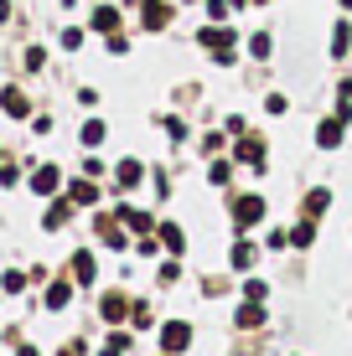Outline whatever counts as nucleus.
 Here are the masks:
<instances>
[{
    "label": "nucleus",
    "mask_w": 352,
    "mask_h": 356,
    "mask_svg": "<svg viewBox=\"0 0 352 356\" xmlns=\"http://www.w3.org/2000/svg\"><path fill=\"white\" fill-rule=\"evenodd\" d=\"M264 294H270V284H264V279H249V284H244V300H264Z\"/></svg>",
    "instance_id": "nucleus-28"
},
{
    "label": "nucleus",
    "mask_w": 352,
    "mask_h": 356,
    "mask_svg": "<svg viewBox=\"0 0 352 356\" xmlns=\"http://www.w3.org/2000/svg\"><path fill=\"white\" fill-rule=\"evenodd\" d=\"M259 325H264V310H259V300L238 305V330H259Z\"/></svg>",
    "instance_id": "nucleus-17"
},
{
    "label": "nucleus",
    "mask_w": 352,
    "mask_h": 356,
    "mask_svg": "<svg viewBox=\"0 0 352 356\" xmlns=\"http://www.w3.org/2000/svg\"><path fill=\"white\" fill-rule=\"evenodd\" d=\"M93 274H99L93 253H89V248H78V253H72V279H78V284H93Z\"/></svg>",
    "instance_id": "nucleus-10"
},
{
    "label": "nucleus",
    "mask_w": 352,
    "mask_h": 356,
    "mask_svg": "<svg viewBox=\"0 0 352 356\" xmlns=\"http://www.w3.org/2000/svg\"><path fill=\"white\" fill-rule=\"evenodd\" d=\"M83 145H89V150H93V145H104V124H99V119L83 124Z\"/></svg>",
    "instance_id": "nucleus-26"
},
{
    "label": "nucleus",
    "mask_w": 352,
    "mask_h": 356,
    "mask_svg": "<svg viewBox=\"0 0 352 356\" xmlns=\"http://www.w3.org/2000/svg\"><path fill=\"white\" fill-rule=\"evenodd\" d=\"M347 47H352V26H347V21H337V31H332V57H347Z\"/></svg>",
    "instance_id": "nucleus-23"
},
{
    "label": "nucleus",
    "mask_w": 352,
    "mask_h": 356,
    "mask_svg": "<svg viewBox=\"0 0 352 356\" xmlns=\"http://www.w3.org/2000/svg\"><path fill=\"white\" fill-rule=\"evenodd\" d=\"M99 356H130V336H119V330H109V341L99 346Z\"/></svg>",
    "instance_id": "nucleus-24"
},
{
    "label": "nucleus",
    "mask_w": 352,
    "mask_h": 356,
    "mask_svg": "<svg viewBox=\"0 0 352 356\" xmlns=\"http://www.w3.org/2000/svg\"><path fill=\"white\" fill-rule=\"evenodd\" d=\"M228 176H234V165H228V161H213V170H208L213 186H228Z\"/></svg>",
    "instance_id": "nucleus-27"
},
{
    "label": "nucleus",
    "mask_w": 352,
    "mask_h": 356,
    "mask_svg": "<svg viewBox=\"0 0 352 356\" xmlns=\"http://www.w3.org/2000/svg\"><path fill=\"white\" fill-rule=\"evenodd\" d=\"M0 21H10V0H0Z\"/></svg>",
    "instance_id": "nucleus-37"
},
{
    "label": "nucleus",
    "mask_w": 352,
    "mask_h": 356,
    "mask_svg": "<svg viewBox=\"0 0 352 356\" xmlns=\"http://www.w3.org/2000/svg\"><path fill=\"white\" fill-rule=\"evenodd\" d=\"M197 42L217 57V52H234V42H238V36L228 31V26H202V31H197Z\"/></svg>",
    "instance_id": "nucleus-4"
},
{
    "label": "nucleus",
    "mask_w": 352,
    "mask_h": 356,
    "mask_svg": "<svg viewBox=\"0 0 352 356\" xmlns=\"http://www.w3.org/2000/svg\"><path fill=\"white\" fill-rule=\"evenodd\" d=\"M135 181H140V161H119V170H114V186H119V191H130Z\"/></svg>",
    "instance_id": "nucleus-20"
},
{
    "label": "nucleus",
    "mask_w": 352,
    "mask_h": 356,
    "mask_svg": "<svg viewBox=\"0 0 352 356\" xmlns=\"http://www.w3.org/2000/svg\"><path fill=\"white\" fill-rule=\"evenodd\" d=\"M26 284H31V274H21V268H10V274L0 279V289H6V294H21Z\"/></svg>",
    "instance_id": "nucleus-25"
},
{
    "label": "nucleus",
    "mask_w": 352,
    "mask_h": 356,
    "mask_svg": "<svg viewBox=\"0 0 352 356\" xmlns=\"http://www.w3.org/2000/svg\"><path fill=\"white\" fill-rule=\"evenodd\" d=\"M228 6H234V0H208V16H213V21H223V16H228Z\"/></svg>",
    "instance_id": "nucleus-33"
},
{
    "label": "nucleus",
    "mask_w": 352,
    "mask_h": 356,
    "mask_svg": "<svg viewBox=\"0 0 352 356\" xmlns=\"http://www.w3.org/2000/svg\"><path fill=\"white\" fill-rule=\"evenodd\" d=\"M99 315H104L109 325H119V321H125V315H135V305H130V300H125V294H119V289H109L104 300H99Z\"/></svg>",
    "instance_id": "nucleus-3"
},
{
    "label": "nucleus",
    "mask_w": 352,
    "mask_h": 356,
    "mask_svg": "<svg viewBox=\"0 0 352 356\" xmlns=\"http://www.w3.org/2000/svg\"><path fill=\"white\" fill-rule=\"evenodd\" d=\"M171 26V6H161V0H145V31H166Z\"/></svg>",
    "instance_id": "nucleus-9"
},
{
    "label": "nucleus",
    "mask_w": 352,
    "mask_h": 356,
    "mask_svg": "<svg viewBox=\"0 0 352 356\" xmlns=\"http://www.w3.org/2000/svg\"><path fill=\"white\" fill-rule=\"evenodd\" d=\"M342 124H347L342 114H332V119L316 124V145H321V150H337V145H342Z\"/></svg>",
    "instance_id": "nucleus-6"
},
{
    "label": "nucleus",
    "mask_w": 352,
    "mask_h": 356,
    "mask_svg": "<svg viewBox=\"0 0 352 356\" xmlns=\"http://www.w3.org/2000/svg\"><path fill=\"white\" fill-rule=\"evenodd\" d=\"M16 356H42V351H36V346H16Z\"/></svg>",
    "instance_id": "nucleus-36"
},
{
    "label": "nucleus",
    "mask_w": 352,
    "mask_h": 356,
    "mask_svg": "<svg viewBox=\"0 0 352 356\" xmlns=\"http://www.w3.org/2000/svg\"><path fill=\"white\" fill-rule=\"evenodd\" d=\"M63 47H68V52H78V47H83V26H68L63 31Z\"/></svg>",
    "instance_id": "nucleus-29"
},
{
    "label": "nucleus",
    "mask_w": 352,
    "mask_h": 356,
    "mask_svg": "<svg viewBox=\"0 0 352 356\" xmlns=\"http://www.w3.org/2000/svg\"><path fill=\"white\" fill-rule=\"evenodd\" d=\"M342 6H347V10H352V0H342Z\"/></svg>",
    "instance_id": "nucleus-38"
},
{
    "label": "nucleus",
    "mask_w": 352,
    "mask_h": 356,
    "mask_svg": "<svg viewBox=\"0 0 352 356\" xmlns=\"http://www.w3.org/2000/svg\"><path fill=\"white\" fill-rule=\"evenodd\" d=\"M254 259H259V248H254L249 238H238V243H234V253H228V264H234L238 274H244V268H254Z\"/></svg>",
    "instance_id": "nucleus-14"
},
{
    "label": "nucleus",
    "mask_w": 352,
    "mask_h": 356,
    "mask_svg": "<svg viewBox=\"0 0 352 356\" xmlns=\"http://www.w3.org/2000/svg\"><path fill=\"white\" fill-rule=\"evenodd\" d=\"M254 222H264V196H254V191H249V196H238V202H234V227H238V232H249Z\"/></svg>",
    "instance_id": "nucleus-1"
},
{
    "label": "nucleus",
    "mask_w": 352,
    "mask_h": 356,
    "mask_svg": "<svg viewBox=\"0 0 352 356\" xmlns=\"http://www.w3.org/2000/svg\"><path fill=\"white\" fill-rule=\"evenodd\" d=\"M16 181H21V170L6 161V165H0V186H16Z\"/></svg>",
    "instance_id": "nucleus-32"
},
{
    "label": "nucleus",
    "mask_w": 352,
    "mask_h": 356,
    "mask_svg": "<svg viewBox=\"0 0 352 356\" xmlns=\"http://www.w3.org/2000/svg\"><path fill=\"white\" fill-rule=\"evenodd\" d=\"M290 243H296V248H311V243H316V217H306V222L290 227Z\"/></svg>",
    "instance_id": "nucleus-18"
},
{
    "label": "nucleus",
    "mask_w": 352,
    "mask_h": 356,
    "mask_svg": "<svg viewBox=\"0 0 352 356\" xmlns=\"http://www.w3.org/2000/svg\"><path fill=\"white\" fill-rule=\"evenodd\" d=\"M161 243H166V253H171V259H176L181 248H187V238H181V227H176V222H161Z\"/></svg>",
    "instance_id": "nucleus-22"
},
{
    "label": "nucleus",
    "mask_w": 352,
    "mask_h": 356,
    "mask_svg": "<svg viewBox=\"0 0 352 356\" xmlns=\"http://www.w3.org/2000/svg\"><path fill=\"white\" fill-rule=\"evenodd\" d=\"M0 108H6L10 119H26V114H31V104H26V93H21V88H6V93H0Z\"/></svg>",
    "instance_id": "nucleus-11"
},
{
    "label": "nucleus",
    "mask_w": 352,
    "mask_h": 356,
    "mask_svg": "<svg viewBox=\"0 0 352 356\" xmlns=\"http://www.w3.org/2000/svg\"><path fill=\"white\" fill-rule=\"evenodd\" d=\"M238 161H249L254 170H264V140H254V134L244 140V134H238Z\"/></svg>",
    "instance_id": "nucleus-12"
},
{
    "label": "nucleus",
    "mask_w": 352,
    "mask_h": 356,
    "mask_svg": "<svg viewBox=\"0 0 352 356\" xmlns=\"http://www.w3.org/2000/svg\"><path fill=\"white\" fill-rule=\"evenodd\" d=\"M93 227H99V238L109 243V248H130V238H125V227L114 222V212H99V222H93Z\"/></svg>",
    "instance_id": "nucleus-7"
},
{
    "label": "nucleus",
    "mask_w": 352,
    "mask_h": 356,
    "mask_svg": "<svg viewBox=\"0 0 352 356\" xmlns=\"http://www.w3.org/2000/svg\"><path fill=\"white\" fill-rule=\"evenodd\" d=\"M326 207H332V191H326V186H316V191H306V217H321Z\"/></svg>",
    "instance_id": "nucleus-21"
},
{
    "label": "nucleus",
    "mask_w": 352,
    "mask_h": 356,
    "mask_svg": "<svg viewBox=\"0 0 352 356\" xmlns=\"http://www.w3.org/2000/svg\"><path fill=\"white\" fill-rule=\"evenodd\" d=\"M249 52H254V57H270V36H264V31L249 36Z\"/></svg>",
    "instance_id": "nucleus-30"
},
{
    "label": "nucleus",
    "mask_w": 352,
    "mask_h": 356,
    "mask_svg": "<svg viewBox=\"0 0 352 356\" xmlns=\"http://www.w3.org/2000/svg\"><path fill=\"white\" fill-rule=\"evenodd\" d=\"M93 31L114 36V31H119V10H114V6H99V10H93Z\"/></svg>",
    "instance_id": "nucleus-16"
},
{
    "label": "nucleus",
    "mask_w": 352,
    "mask_h": 356,
    "mask_svg": "<svg viewBox=\"0 0 352 356\" xmlns=\"http://www.w3.org/2000/svg\"><path fill=\"white\" fill-rule=\"evenodd\" d=\"M72 305V284L68 279H52V284H47V310H68Z\"/></svg>",
    "instance_id": "nucleus-13"
},
{
    "label": "nucleus",
    "mask_w": 352,
    "mask_h": 356,
    "mask_svg": "<svg viewBox=\"0 0 352 356\" xmlns=\"http://www.w3.org/2000/svg\"><path fill=\"white\" fill-rule=\"evenodd\" d=\"M68 196H72L78 207H93V202H99V186H93V181H72Z\"/></svg>",
    "instance_id": "nucleus-19"
},
{
    "label": "nucleus",
    "mask_w": 352,
    "mask_h": 356,
    "mask_svg": "<svg viewBox=\"0 0 352 356\" xmlns=\"http://www.w3.org/2000/svg\"><path fill=\"white\" fill-rule=\"evenodd\" d=\"M42 63H47V52H42V47H31V52H26V67H31V72H42Z\"/></svg>",
    "instance_id": "nucleus-34"
},
{
    "label": "nucleus",
    "mask_w": 352,
    "mask_h": 356,
    "mask_svg": "<svg viewBox=\"0 0 352 356\" xmlns=\"http://www.w3.org/2000/svg\"><path fill=\"white\" fill-rule=\"evenodd\" d=\"M119 222H125L130 232H151L155 217H151V212H135V207H119Z\"/></svg>",
    "instance_id": "nucleus-15"
},
{
    "label": "nucleus",
    "mask_w": 352,
    "mask_h": 356,
    "mask_svg": "<svg viewBox=\"0 0 352 356\" xmlns=\"http://www.w3.org/2000/svg\"><path fill=\"white\" fill-rule=\"evenodd\" d=\"M187 346H192V325H187V321H166V325H161V351L181 356Z\"/></svg>",
    "instance_id": "nucleus-2"
},
{
    "label": "nucleus",
    "mask_w": 352,
    "mask_h": 356,
    "mask_svg": "<svg viewBox=\"0 0 352 356\" xmlns=\"http://www.w3.org/2000/svg\"><path fill=\"white\" fill-rule=\"evenodd\" d=\"M109 52H114V57H125V52H130V42H125V31H114V36H109Z\"/></svg>",
    "instance_id": "nucleus-31"
},
{
    "label": "nucleus",
    "mask_w": 352,
    "mask_h": 356,
    "mask_svg": "<svg viewBox=\"0 0 352 356\" xmlns=\"http://www.w3.org/2000/svg\"><path fill=\"white\" fill-rule=\"evenodd\" d=\"M57 186H63V170H57V165H36L31 170V191L36 196H52Z\"/></svg>",
    "instance_id": "nucleus-5"
},
{
    "label": "nucleus",
    "mask_w": 352,
    "mask_h": 356,
    "mask_svg": "<svg viewBox=\"0 0 352 356\" xmlns=\"http://www.w3.org/2000/svg\"><path fill=\"white\" fill-rule=\"evenodd\" d=\"M57 356H83V341H68V346L57 351Z\"/></svg>",
    "instance_id": "nucleus-35"
},
{
    "label": "nucleus",
    "mask_w": 352,
    "mask_h": 356,
    "mask_svg": "<svg viewBox=\"0 0 352 356\" xmlns=\"http://www.w3.org/2000/svg\"><path fill=\"white\" fill-rule=\"evenodd\" d=\"M72 207H78L72 196H63V202H52V207H47V217H42V227H47V232H57V227H63L68 217H72Z\"/></svg>",
    "instance_id": "nucleus-8"
}]
</instances>
